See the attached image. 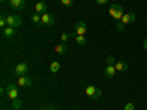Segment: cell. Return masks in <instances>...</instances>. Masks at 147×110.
<instances>
[{"mask_svg":"<svg viewBox=\"0 0 147 110\" xmlns=\"http://www.w3.org/2000/svg\"><path fill=\"white\" fill-rule=\"evenodd\" d=\"M59 69H60V63H59V62H56V60H55V62H52V63H50V72L56 73Z\"/></svg>","mask_w":147,"mask_h":110,"instance_id":"cell-17","label":"cell"},{"mask_svg":"<svg viewBox=\"0 0 147 110\" xmlns=\"http://www.w3.org/2000/svg\"><path fill=\"white\" fill-rule=\"evenodd\" d=\"M146 27H147V19H146Z\"/></svg>","mask_w":147,"mask_h":110,"instance_id":"cell-28","label":"cell"},{"mask_svg":"<svg viewBox=\"0 0 147 110\" xmlns=\"http://www.w3.org/2000/svg\"><path fill=\"white\" fill-rule=\"evenodd\" d=\"M47 110H56V109H55V107H52V106H50V107H47Z\"/></svg>","mask_w":147,"mask_h":110,"instance_id":"cell-26","label":"cell"},{"mask_svg":"<svg viewBox=\"0 0 147 110\" xmlns=\"http://www.w3.org/2000/svg\"><path fill=\"white\" fill-rule=\"evenodd\" d=\"M134 21H136V15H134V13H125L119 22L125 27V25H129V23H132Z\"/></svg>","mask_w":147,"mask_h":110,"instance_id":"cell-10","label":"cell"},{"mask_svg":"<svg viewBox=\"0 0 147 110\" xmlns=\"http://www.w3.org/2000/svg\"><path fill=\"white\" fill-rule=\"evenodd\" d=\"M0 2H6V0H0Z\"/></svg>","mask_w":147,"mask_h":110,"instance_id":"cell-29","label":"cell"},{"mask_svg":"<svg viewBox=\"0 0 147 110\" xmlns=\"http://www.w3.org/2000/svg\"><path fill=\"white\" fill-rule=\"evenodd\" d=\"M109 2V0H96V3H99V5H106Z\"/></svg>","mask_w":147,"mask_h":110,"instance_id":"cell-24","label":"cell"},{"mask_svg":"<svg viewBox=\"0 0 147 110\" xmlns=\"http://www.w3.org/2000/svg\"><path fill=\"white\" fill-rule=\"evenodd\" d=\"M34 10H35V13H40V15H43V13H46V12H47V5H46L44 2H38V3L35 5Z\"/></svg>","mask_w":147,"mask_h":110,"instance_id":"cell-13","label":"cell"},{"mask_svg":"<svg viewBox=\"0 0 147 110\" xmlns=\"http://www.w3.org/2000/svg\"><path fill=\"white\" fill-rule=\"evenodd\" d=\"M6 22H7V27H12V28H19L22 25V18L19 15H7L6 16Z\"/></svg>","mask_w":147,"mask_h":110,"instance_id":"cell-4","label":"cell"},{"mask_svg":"<svg viewBox=\"0 0 147 110\" xmlns=\"http://www.w3.org/2000/svg\"><path fill=\"white\" fill-rule=\"evenodd\" d=\"M21 106H22V100H19V99H15V100H12V109H21Z\"/></svg>","mask_w":147,"mask_h":110,"instance_id":"cell-18","label":"cell"},{"mask_svg":"<svg viewBox=\"0 0 147 110\" xmlns=\"http://www.w3.org/2000/svg\"><path fill=\"white\" fill-rule=\"evenodd\" d=\"M60 3H62L63 6H66V7H71L74 5V0H60Z\"/></svg>","mask_w":147,"mask_h":110,"instance_id":"cell-20","label":"cell"},{"mask_svg":"<svg viewBox=\"0 0 147 110\" xmlns=\"http://www.w3.org/2000/svg\"><path fill=\"white\" fill-rule=\"evenodd\" d=\"M56 2H60V0H56Z\"/></svg>","mask_w":147,"mask_h":110,"instance_id":"cell-30","label":"cell"},{"mask_svg":"<svg viewBox=\"0 0 147 110\" xmlns=\"http://www.w3.org/2000/svg\"><path fill=\"white\" fill-rule=\"evenodd\" d=\"M28 65L27 63H18L16 66H15V69H13V72H15V75L16 76H22V75H27L28 73Z\"/></svg>","mask_w":147,"mask_h":110,"instance_id":"cell-7","label":"cell"},{"mask_svg":"<svg viewBox=\"0 0 147 110\" xmlns=\"http://www.w3.org/2000/svg\"><path fill=\"white\" fill-rule=\"evenodd\" d=\"M69 38H71V35H69L68 32H63L62 35H60V40H62V43H66Z\"/></svg>","mask_w":147,"mask_h":110,"instance_id":"cell-21","label":"cell"},{"mask_svg":"<svg viewBox=\"0 0 147 110\" xmlns=\"http://www.w3.org/2000/svg\"><path fill=\"white\" fill-rule=\"evenodd\" d=\"M16 85H18V87H24V88H30L31 85H32V78H30V76H27V75L18 76Z\"/></svg>","mask_w":147,"mask_h":110,"instance_id":"cell-5","label":"cell"},{"mask_svg":"<svg viewBox=\"0 0 147 110\" xmlns=\"http://www.w3.org/2000/svg\"><path fill=\"white\" fill-rule=\"evenodd\" d=\"M75 41H77V44H80V46H84L85 43H87V41H85V38H84V35H77V37H75Z\"/></svg>","mask_w":147,"mask_h":110,"instance_id":"cell-19","label":"cell"},{"mask_svg":"<svg viewBox=\"0 0 147 110\" xmlns=\"http://www.w3.org/2000/svg\"><path fill=\"white\" fill-rule=\"evenodd\" d=\"M55 52H56L57 54H66V53H68V44H66V43L56 44V47H55Z\"/></svg>","mask_w":147,"mask_h":110,"instance_id":"cell-14","label":"cell"},{"mask_svg":"<svg viewBox=\"0 0 147 110\" xmlns=\"http://www.w3.org/2000/svg\"><path fill=\"white\" fill-rule=\"evenodd\" d=\"M9 6L15 10H21L25 7V0H9Z\"/></svg>","mask_w":147,"mask_h":110,"instance_id":"cell-9","label":"cell"},{"mask_svg":"<svg viewBox=\"0 0 147 110\" xmlns=\"http://www.w3.org/2000/svg\"><path fill=\"white\" fill-rule=\"evenodd\" d=\"M85 95L93 99V100H97L102 97V90L99 87H94V85H88V87L85 88Z\"/></svg>","mask_w":147,"mask_h":110,"instance_id":"cell-3","label":"cell"},{"mask_svg":"<svg viewBox=\"0 0 147 110\" xmlns=\"http://www.w3.org/2000/svg\"><path fill=\"white\" fill-rule=\"evenodd\" d=\"M10 110H15V109H10Z\"/></svg>","mask_w":147,"mask_h":110,"instance_id":"cell-31","label":"cell"},{"mask_svg":"<svg viewBox=\"0 0 147 110\" xmlns=\"http://www.w3.org/2000/svg\"><path fill=\"white\" fill-rule=\"evenodd\" d=\"M143 48H144V50H147V37H146L144 41H143Z\"/></svg>","mask_w":147,"mask_h":110,"instance_id":"cell-25","label":"cell"},{"mask_svg":"<svg viewBox=\"0 0 147 110\" xmlns=\"http://www.w3.org/2000/svg\"><path fill=\"white\" fill-rule=\"evenodd\" d=\"M115 68H116V72H125L128 69V63L124 62V60H121V62L115 63Z\"/></svg>","mask_w":147,"mask_h":110,"instance_id":"cell-15","label":"cell"},{"mask_svg":"<svg viewBox=\"0 0 147 110\" xmlns=\"http://www.w3.org/2000/svg\"><path fill=\"white\" fill-rule=\"evenodd\" d=\"M55 22H56V18H55L53 13H49V12H46V13L41 15V23H43V25H46V27H52Z\"/></svg>","mask_w":147,"mask_h":110,"instance_id":"cell-6","label":"cell"},{"mask_svg":"<svg viewBox=\"0 0 147 110\" xmlns=\"http://www.w3.org/2000/svg\"><path fill=\"white\" fill-rule=\"evenodd\" d=\"M106 63H107V65H115V59H113V56H109V57L106 59Z\"/></svg>","mask_w":147,"mask_h":110,"instance_id":"cell-23","label":"cell"},{"mask_svg":"<svg viewBox=\"0 0 147 110\" xmlns=\"http://www.w3.org/2000/svg\"><path fill=\"white\" fill-rule=\"evenodd\" d=\"M109 15L112 16L115 21H121L122 19V16L125 15V12H124V7H122L121 5H112L109 7Z\"/></svg>","mask_w":147,"mask_h":110,"instance_id":"cell-1","label":"cell"},{"mask_svg":"<svg viewBox=\"0 0 147 110\" xmlns=\"http://www.w3.org/2000/svg\"><path fill=\"white\" fill-rule=\"evenodd\" d=\"M124 110H136V106H134V103H127Z\"/></svg>","mask_w":147,"mask_h":110,"instance_id":"cell-22","label":"cell"},{"mask_svg":"<svg viewBox=\"0 0 147 110\" xmlns=\"http://www.w3.org/2000/svg\"><path fill=\"white\" fill-rule=\"evenodd\" d=\"M37 110H47V109H37Z\"/></svg>","mask_w":147,"mask_h":110,"instance_id":"cell-27","label":"cell"},{"mask_svg":"<svg viewBox=\"0 0 147 110\" xmlns=\"http://www.w3.org/2000/svg\"><path fill=\"white\" fill-rule=\"evenodd\" d=\"M31 19H32V22L35 23V25H43V23H41V15L40 13H35V12H34V13H31Z\"/></svg>","mask_w":147,"mask_h":110,"instance_id":"cell-16","label":"cell"},{"mask_svg":"<svg viewBox=\"0 0 147 110\" xmlns=\"http://www.w3.org/2000/svg\"><path fill=\"white\" fill-rule=\"evenodd\" d=\"M85 32H87V23H85L84 21H78L75 23V34L77 35H84Z\"/></svg>","mask_w":147,"mask_h":110,"instance_id":"cell-8","label":"cell"},{"mask_svg":"<svg viewBox=\"0 0 147 110\" xmlns=\"http://www.w3.org/2000/svg\"><path fill=\"white\" fill-rule=\"evenodd\" d=\"M2 32H3V37H6V38H13L15 34H16V30L12 28V27H6V28L2 30Z\"/></svg>","mask_w":147,"mask_h":110,"instance_id":"cell-12","label":"cell"},{"mask_svg":"<svg viewBox=\"0 0 147 110\" xmlns=\"http://www.w3.org/2000/svg\"><path fill=\"white\" fill-rule=\"evenodd\" d=\"M6 97L9 100H15V99H18V95H19V91H18V85L16 84H12V82H9L7 85H6Z\"/></svg>","mask_w":147,"mask_h":110,"instance_id":"cell-2","label":"cell"},{"mask_svg":"<svg viewBox=\"0 0 147 110\" xmlns=\"http://www.w3.org/2000/svg\"><path fill=\"white\" fill-rule=\"evenodd\" d=\"M115 72H116L115 65H106V68H105V76H106V78L112 79V78L115 76Z\"/></svg>","mask_w":147,"mask_h":110,"instance_id":"cell-11","label":"cell"}]
</instances>
